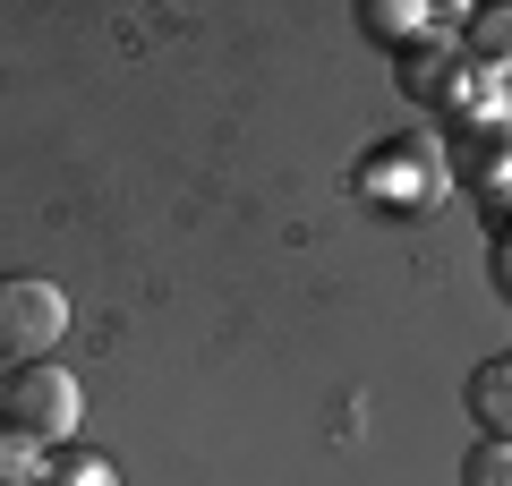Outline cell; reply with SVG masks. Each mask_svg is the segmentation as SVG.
Wrapping results in <instances>:
<instances>
[{"mask_svg":"<svg viewBox=\"0 0 512 486\" xmlns=\"http://www.w3.org/2000/svg\"><path fill=\"white\" fill-rule=\"evenodd\" d=\"M350 188H359L376 214H427V205L453 188V171H444V145L427 137V128H393V137H376L359 154Z\"/></svg>","mask_w":512,"mask_h":486,"instance_id":"6da1fadb","label":"cell"},{"mask_svg":"<svg viewBox=\"0 0 512 486\" xmlns=\"http://www.w3.org/2000/svg\"><path fill=\"white\" fill-rule=\"evenodd\" d=\"M69 333V290L43 273H0V359L35 367L52 359V342Z\"/></svg>","mask_w":512,"mask_h":486,"instance_id":"7a4b0ae2","label":"cell"},{"mask_svg":"<svg viewBox=\"0 0 512 486\" xmlns=\"http://www.w3.org/2000/svg\"><path fill=\"white\" fill-rule=\"evenodd\" d=\"M77 410H86V401H77V376H69V367H52V359L18 367V376L0 384V418H9L18 435H35L43 452L77 435Z\"/></svg>","mask_w":512,"mask_h":486,"instance_id":"3957f363","label":"cell"},{"mask_svg":"<svg viewBox=\"0 0 512 486\" xmlns=\"http://www.w3.org/2000/svg\"><path fill=\"white\" fill-rule=\"evenodd\" d=\"M461 401H470V418H478L487 444H512V350H504V359H478Z\"/></svg>","mask_w":512,"mask_h":486,"instance_id":"277c9868","label":"cell"},{"mask_svg":"<svg viewBox=\"0 0 512 486\" xmlns=\"http://www.w3.org/2000/svg\"><path fill=\"white\" fill-rule=\"evenodd\" d=\"M359 26L376 43H393V52H410V43L427 35V26H436V9H419V0H367L359 9Z\"/></svg>","mask_w":512,"mask_h":486,"instance_id":"5b68a950","label":"cell"},{"mask_svg":"<svg viewBox=\"0 0 512 486\" xmlns=\"http://www.w3.org/2000/svg\"><path fill=\"white\" fill-rule=\"evenodd\" d=\"M461 35H470V60H478V69L512 77V0H504V9H478Z\"/></svg>","mask_w":512,"mask_h":486,"instance_id":"8992f818","label":"cell"},{"mask_svg":"<svg viewBox=\"0 0 512 486\" xmlns=\"http://www.w3.org/2000/svg\"><path fill=\"white\" fill-rule=\"evenodd\" d=\"M43 469H52V452L0 418V486H43Z\"/></svg>","mask_w":512,"mask_h":486,"instance_id":"52a82bcc","label":"cell"},{"mask_svg":"<svg viewBox=\"0 0 512 486\" xmlns=\"http://www.w3.org/2000/svg\"><path fill=\"white\" fill-rule=\"evenodd\" d=\"M43 486H120V469H111L103 452H60V461L43 469Z\"/></svg>","mask_w":512,"mask_h":486,"instance_id":"ba28073f","label":"cell"},{"mask_svg":"<svg viewBox=\"0 0 512 486\" xmlns=\"http://www.w3.org/2000/svg\"><path fill=\"white\" fill-rule=\"evenodd\" d=\"M461 486H512V444H487V435H478V444L461 452Z\"/></svg>","mask_w":512,"mask_h":486,"instance_id":"9c48e42d","label":"cell"},{"mask_svg":"<svg viewBox=\"0 0 512 486\" xmlns=\"http://www.w3.org/2000/svg\"><path fill=\"white\" fill-rule=\"evenodd\" d=\"M487 273H495V290L512 299V231H487Z\"/></svg>","mask_w":512,"mask_h":486,"instance_id":"30bf717a","label":"cell"}]
</instances>
